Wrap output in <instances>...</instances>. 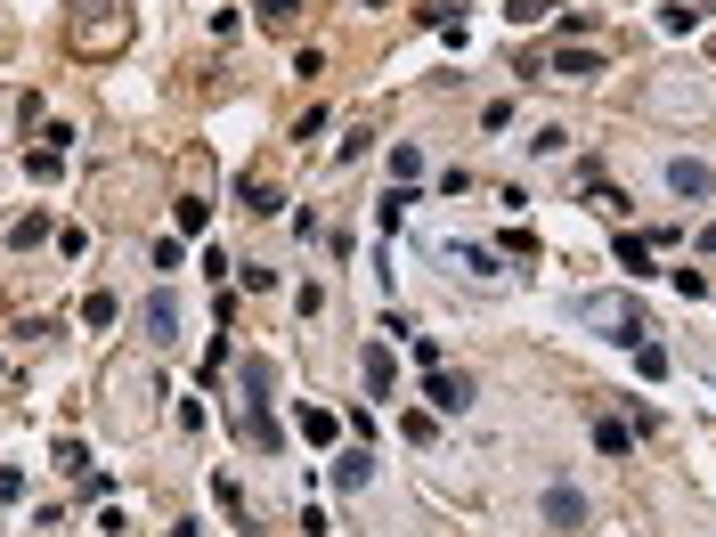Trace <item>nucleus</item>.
I'll list each match as a JSON object with an SVG mask.
<instances>
[{
	"label": "nucleus",
	"mask_w": 716,
	"mask_h": 537,
	"mask_svg": "<svg viewBox=\"0 0 716 537\" xmlns=\"http://www.w3.org/2000/svg\"><path fill=\"white\" fill-rule=\"evenodd\" d=\"M415 171H424V147L399 139V147H391V179H415Z\"/></svg>",
	"instance_id": "obj_24"
},
{
	"label": "nucleus",
	"mask_w": 716,
	"mask_h": 537,
	"mask_svg": "<svg viewBox=\"0 0 716 537\" xmlns=\"http://www.w3.org/2000/svg\"><path fill=\"white\" fill-rule=\"evenodd\" d=\"M302 9H310V0H261V17H269V25H277V33H285V25H293V17H302Z\"/></svg>",
	"instance_id": "obj_26"
},
{
	"label": "nucleus",
	"mask_w": 716,
	"mask_h": 537,
	"mask_svg": "<svg viewBox=\"0 0 716 537\" xmlns=\"http://www.w3.org/2000/svg\"><path fill=\"white\" fill-rule=\"evenodd\" d=\"M668 277H676V293H684V302H708V277H700V269H668Z\"/></svg>",
	"instance_id": "obj_29"
},
{
	"label": "nucleus",
	"mask_w": 716,
	"mask_h": 537,
	"mask_svg": "<svg viewBox=\"0 0 716 537\" xmlns=\"http://www.w3.org/2000/svg\"><path fill=\"white\" fill-rule=\"evenodd\" d=\"M57 472H74V481H82V472H90V448H82V440H57Z\"/></svg>",
	"instance_id": "obj_23"
},
{
	"label": "nucleus",
	"mask_w": 716,
	"mask_h": 537,
	"mask_svg": "<svg viewBox=\"0 0 716 537\" xmlns=\"http://www.w3.org/2000/svg\"><path fill=\"white\" fill-rule=\"evenodd\" d=\"M570 318L578 326H594V334H603V342H651V310L635 302V293L619 285V293H578V302H570Z\"/></svg>",
	"instance_id": "obj_2"
},
{
	"label": "nucleus",
	"mask_w": 716,
	"mask_h": 537,
	"mask_svg": "<svg viewBox=\"0 0 716 537\" xmlns=\"http://www.w3.org/2000/svg\"><path fill=\"white\" fill-rule=\"evenodd\" d=\"M546 521H554L562 537H586V489H570V481H554V489H546Z\"/></svg>",
	"instance_id": "obj_6"
},
{
	"label": "nucleus",
	"mask_w": 716,
	"mask_h": 537,
	"mask_svg": "<svg viewBox=\"0 0 716 537\" xmlns=\"http://www.w3.org/2000/svg\"><path fill=\"white\" fill-rule=\"evenodd\" d=\"M562 147H570V131H562V123H546V131L529 139V155H562Z\"/></svg>",
	"instance_id": "obj_28"
},
{
	"label": "nucleus",
	"mask_w": 716,
	"mask_h": 537,
	"mask_svg": "<svg viewBox=\"0 0 716 537\" xmlns=\"http://www.w3.org/2000/svg\"><path fill=\"white\" fill-rule=\"evenodd\" d=\"M440 261H456L464 277H497V253H481V245H440Z\"/></svg>",
	"instance_id": "obj_13"
},
{
	"label": "nucleus",
	"mask_w": 716,
	"mask_h": 537,
	"mask_svg": "<svg viewBox=\"0 0 716 537\" xmlns=\"http://www.w3.org/2000/svg\"><path fill=\"white\" fill-rule=\"evenodd\" d=\"M594 448H603V456H619V464H627V456H635V432L619 424V415H594Z\"/></svg>",
	"instance_id": "obj_10"
},
{
	"label": "nucleus",
	"mask_w": 716,
	"mask_h": 537,
	"mask_svg": "<svg viewBox=\"0 0 716 537\" xmlns=\"http://www.w3.org/2000/svg\"><path fill=\"white\" fill-rule=\"evenodd\" d=\"M554 9H562V0H513V9H505V17H513V25H546Z\"/></svg>",
	"instance_id": "obj_22"
},
{
	"label": "nucleus",
	"mask_w": 716,
	"mask_h": 537,
	"mask_svg": "<svg viewBox=\"0 0 716 537\" xmlns=\"http://www.w3.org/2000/svg\"><path fill=\"white\" fill-rule=\"evenodd\" d=\"M25 171H33V179H57V171H66V155H57V147H25Z\"/></svg>",
	"instance_id": "obj_21"
},
{
	"label": "nucleus",
	"mask_w": 716,
	"mask_h": 537,
	"mask_svg": "<svg viewBox=\"0 0 716 537\" xmlns=\"http://www.w3.org/2000/svg\"><path fill=\"white\" fill-rule=\"evenodd\" d=\"M668 196L676 204H716V171L692 163V155H668Z\"/></svg>",
	"instance_id": "obj_3"
},
{
	"label": "nucleus",
	"mask_w": 716,
	"mask_h": 537,
	"mask_svg": "<svg viewBox=\"0 0 716 537\" xmlns=\"http://www.w3.org/2000/svg\"><path fill=\"white\" fill-rule=\"evenodd\" d=\"M245 212H253V220H277V212H285V196L269 188V179H245Z\"/></svg>",
	"instance_id": "obj_15"
},
{
	"label": "nucleus",
	"mask_w": 716,
	"mask_h": 537,
	"mask_svg": "<svg viewBox=\"0 0 716 537\" xmlns=\"http://www.w3.org/2000/svg\"><path fill=\"white\" fill-rule=\"evenodd\" d=\"M399 432H407L415 448H432V432H440V415H432V407H407V415H399Z\"/></svg>",
	"instance_id": "obj_19"
},
{
	"label": "nucleus",
	"mask_w": 716,
	"mask_h": 537,
	"mask_svg": "<svg viewBox=\"0 0 716 537\" xmlns=\"http://www.w3.org/2000/svg\"><path fill=\"white\" fill-rule=\"evenodd\" d=\"M41 236H49V212H25V220H9V245H17V253H33Z\"/></svg>",
	"instance_id": "obj_17"
},
{
	"label": "nucleus",
	"mask_w": 716,
	"mask_h": 537,
	"mask_svg": "<svg viewBox=\"0 0 716 537\" xmlns=\"http://www.w3.org/2000/svg\"><path fill=\"white\" fill-rule=\"evenodd\" d=\"M635 367H643L651 383H660V375H668V350H660V342H635Z\"/></svg>",
	"instance_id": "obj_25"
},
{
	"label": "nucleus",
	"mask_w": 716,
	"mask_h": 537,
	"mask_svg": "<svg viewBox=\"0 0 716 537\" xmlns=\"http://www.w3.org/2000/svg\"><path fill=\"white\" fill-rule=\"evenodd\" d=\"M651 269V236H619V277H643Z\"/></svg>",
	"instance_id": "obj_18"
},
{
	"label": "nucleus",
	"mask_w": 716,
	"mask_h": 537,
	"mask_svg": "<svg viewBox=\"0 0 716 537\" xmlns=\"http://www.w3.org/2000/svg\"><path fill=\"white\" fill-rule=\"evenodd\" d=\"M236 440H245V448H261V456H277V448H285V432H277L269 399H245V407H236Z\"/></svg>",
	"instance_id": "obj_4"
},
{
	"label": "nucleus",
	"mask_w": 716,
	"mask_h": 537,
	"mask_svg": "<svg viewBox=\"0 0 716 537\" xmlns=\"http://www.w3.org/2000/svg\"><path fill=\"white\" fill-rule=\"evenodd\" d=\"M236 269H245V293H269V285H277V269H269V261H236Z\"/></svg>",
	"instance_id": "obj_30"
},
{
	"label": "nucleus",
	"mask_w": 716,
	"mask_h": 537,
	"mask_svg": "<svg viewBox=\"0 0 716 537\" xmlns=\"http://www.w3.org/2000/svg\"><path fill=\"white\" fill-rule=\"evenodd\" d=\"M171 220H179V236H204V228H212V196H204V188H188V196L171 204Z\"/></svg>",
	"instance_id": "obj_9"
},
{
	"label": "nucleus",
	"mask_w": 716,
	"mask_h": 537,
	"mask_svg": "<svg viewBox=\"0 0 716 537\" xmlns=\"http://www.w3.org/2000/svg\"><path fill=\"white\" fill-rule=\"evenodd\" d=\"M82 326H90V334L114 326V293H90V302H82Z\"/></svg>",
	"instance_id": "obj_20"
},
{
	"label": "nucleus",
	"mask_w": 716,
	"mask_h": 537,
	"mask_svg": "<svg viewBox=\"0 0 716 537\" xmlns=\"http://www.w3.org/2000/svg\"><path fill=\"white\" fill-rule=\"evenodd\" d=\"M537 74H570V82H594V74H603V49H586V41H578V49H554Z\"/></svg>",
	"instance_id": "obj_8"
},
{
	"label": "nucleus",
	"mask_w": 716,
	"mask_h": 537,
	"mask_svg": "<svg viewBox=\"0 0 716 537\" xmlns=\"http://www.w3.org/2000/svg\"><path fill=\"white\" fill-rule=\"evenodd\" d=\"M407 204H415V188H407V179H399V188H391V196L375 204V220H383V228L399 236V228H407Z\"/></svg>",
	"instance_id": "obj_16"
},
{
	"label": "nucleus",
	"mask_w": 716,
	"mask_h": 537,
	"mask_svg": "<svg viewBox=\"0 0 716 537\" xmlns=\"http://www.w3.org/2000/svg\"><path fill=\"white\" fill-rule=\"evenodd\" d=\"M139 334H147L155 350H171V342H179V302H171V293H147V310H139Z\"/></svg>",
	"instance_id": "obj_7"
},
{
	"label": "nucleus",
	"mask_w": 716,
	"mask_h": 537,
	"mask_svg": "<svg viewBox=\"0 0 716 537\" xmlns=\"http://www.w3.org/2000/svg\"><path fill=\"white\" fill-rule=\"evenodd\" d=\"M236 383H245V399H269V391H277V367H269V358H245Z\"/></svg>",
	"instance_id": "obj_14"
},
{
	"label": "nucleus",
	"mask_w": 716,
	"mask_h": 537,
	"mask_svg": "<svg viewBox=\"0 0 716 537\" xmlns=\"http://www.w3.org/2000/svg\"><path fill=\"white\" fill-rule=\"evenodd\" d=\"M358 367H367V391H391V383H399V367H391V350H383V342L358 350Z\"/></svg>",
	"instance_id": "obj_12"
},
{
	"label": "nucleus",
	"mask_w": 716,
	"mask_h": 537,
	"mask_svg": "<svg viewBox=\"0 0 716 537\" xmlns=\"http://www.w3.org/2000/svg\"><path fill=\"white\" fill-rule=\"evenodd\" d=\"M74 57H123L131 49V0H66Z\"/></svg>",
	"instance_id": "obj_1"
},
{
	"label": "nucleus",
	"mask_w": 716,
	"mask_h": 537,
	"mask_svg": "<svg viewBox=\"0 0 716 537\" xmlns=\"http://www.w3.org/2000/svg\"><path fill=\"white\" fill-rule=\"evenodd\" d=\"M700 253H716V228H700Z\"/></svg>",
	"instance_id": "obj_31"
},
{
	"label": "nucleus",
	"mask_w": 716,
	"mask_h": 537,
	"mask_svg": "<svg viewBox=\"0 0 716 537\" xmlns=\"http://www.w3.org/2000/svg\"><path fill=\"white\" fill-rule=\"evenodd\" d=\"M367 481H375V456H367V448L334 456V489H367Z\"/></svg>",
	"instance_id": "obj_11"
},
{
	"label": "nucleus",
	"mask_w": 716,
	"mask_h": 537,
	"mask_svg": "<svg viewBox=\"0 0 716 537\" xmlns=\"http://www.w3.org/2000/svg\"><path fill=\"white\" fill-rule=\"evenodd\" d=\"M302 432H310V440H334L342 424H334V415H326V407H302Z\"/></svg>",
	"instance_id": "obj_27"
},
{
	"label": "nucleus",
	"mask_w": 716,
	"mask_h": 537,
	"mask_svg": "<svg viewBox=\"0 0 716 537\" xmlns=\"http://www.w3.org/2000/svg\"><path fill=\"white\" fill-rule=\"evenodd\" d=\"M424 399H432V415H472V375L432 367V375H424Z\"/></svg>",
	"instance_id": "obj_5"
}]
</instances>
